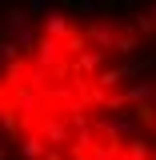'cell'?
<instances>
[{
	"label": "cell",
	"mask_w": 156,
	"mask_h": 160,
	"mask_svg": "<svg viewBox=\"0 0 156 160\" xmlns=\"http://www.w3.org/2000/svg\"><path fill=\"white\" fill-rule=\"evenodd\" d=\"M44 32H48V36H64V32H68V20L60 16V12H52V16L44 20Z\"/></svg>",
	"instance_id": "6da1fadb"
}]
</instances>
